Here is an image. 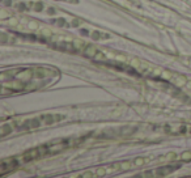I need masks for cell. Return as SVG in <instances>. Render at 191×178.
Here are the masks:
<instances>
[{
  "label": "cell",
  "mask_w": 191,
  "mask_h": 178,
  "mask_svg": "<svg viewBox=\"0 0 191 178\" xmlns=\"http://www.w3.org/2000/svg\"><path fill=\"white\" fill-rule=\"evenodd\" d=\"M59 77V71L49 67H26L13 68L1 72V94L30 92L43 88Z\"/></svg>",
  "instance_id": "1"
},
{
  "label": "cell",
  "mask_w": 191,
  "mask_h": 178,
  "mask_svg": "<svg viewBox=\"0 0 191 178\" xmlns=\"http://www.w3.org/2000/svg\"><path fill=\"white\" fill-rule=\"evenodd\" d=\"M179 168V164L178 165H169V166H162L158 168L156 170H149V172L144 173V174H139V177H161V175H166L170 174L172 172L177 170Z\"/></svg>",
  "instance_id": "3"
},
{
  "label": "cell",
  "mask_w": 191,
  "mask_h": 178,
  "mask_svg": "<svg viewBox=\"0 0 191 178\" xmlns=\"http://www.w3.org/2000/svg\"><path fill=\"white\" fill-rule=\"evenodd\" d=\"M59 1H67V3H78V0H59Z\"/></svg>",
  "instance_id": "4"
},
{
  "label": "cell",
  "mask_w": 191,
  "mask_h": 178,
  "mask_svg": "<svg viewBox=\"0 0 191 178\" xmlns=\"http://www.w3.org/2000/svg\"><path fill=\"white\" fill-rule=\"evenodd\" d=\"M62 119H64V117L60 114H46V115H41L38 118H33V119H25L22 122H15V126L17 130H35L39 128L42 126H49L52 123L60 122Z\"/></svg>",
  "instance_id": "2"
}]
</instances>
